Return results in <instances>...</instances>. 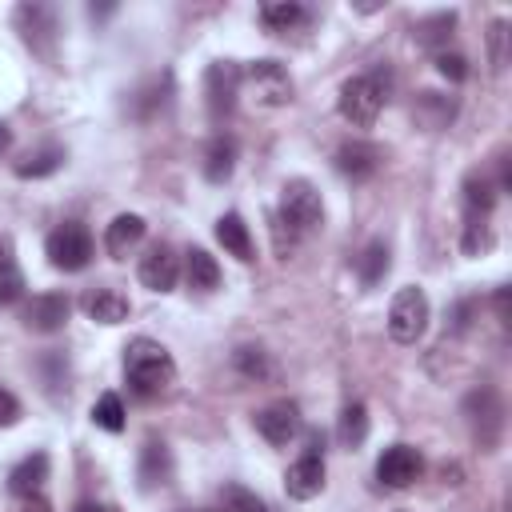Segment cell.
Instances as JSON below:
<instances>
[{
    "instance_id": "obj_2",
    "label": "cell",
    "mask_w": 512,
    "mask_h": 512,
    "mask_svg": "<svg viewBox=\"0 0 512 512\" xmlns=\"http://www.w3.org/2000/svg\"><path fill=\"white\" fill-rule=\"evenodd\" d=\"M320 224H324V200H320L316 184L312 180H288L280 188L276 228H288V240H292V236H312Z\"/></svg>"
},
{
    "instance_id": "obj_27",
    "label": "cell",
    "mask_w": 512,
    "mask_h": 512,
    "mask_svg": "<svg viewBox=\"0 0 512 512\" xmlns=\"http://www.w3.org/2000/svg\"><path fill=\"white\" fill-rule=\"evenodd\" d=\"M464 208H468V216H492V208H496V184L488 176L472 172L464 180Z\"/></svg>"
},
{
    "instance_id": "obj_29",
    "label": "cell",
    "mask_w": 512,
    "mask_h": 512,
    "mask_svg": "<svg viewBox=\"0 0 512 512\" xmlns=\"http://www.w3.org/2000/svg\"><path fill=\"white\" fill-rule=\"evenodd\" d=\"M168 92H172V80H168V76H164V80H152L148 88L136 92V100H132V116H136V120H152L156 112H164Z\"/></svg>"
},
{
    "instance_id": "obj_8",
    "label": "cell",
    "mask_w": 512,
    "mask_h": 512,
    "mask_svg": "<svg viewBox=\"0 0 512 512\" xmlns=\"http://www.w3.org/2000/svg\"><path fill=\"white\" fill-rule=\"evenodd\" d=\"M320 488H324V444H320V436H312L304 456L288 464L284 492L292 500H312V496H320Z\"/></svg>"
},
{
    "instance_id": "obj_11",
    "label": "cell",
    "mask_w": 512,
    "mask_h": 512,
    "mask_svg": "<svg viewBox=\"0 0 512 512\" xmlns=\"http://www.w3.org/2000/svg\"><path fill=\"white\" fill-rule=\"evenodd\" d=\"M424 476V456L412 444H392L376 460V480L384 488H412Z\"/></svg>"
},
{
    "instance_id": "obj_26",
    "label": "cell",
    "mask_w": 512,
    "mask_h": 512,
    "mask_svg": "<svg viewBox=\"0 0 512 512\" xmlns=\"http://www.w3.org/2000/svg\"><path fill=\"white\" fill-rule=\"evenodd\" d=\"M60 164H64V148L48 144V148H36V152H28L24 160H16V176H20V180H44V176L60 172Z\"/></svg>"
},
{
    "instance_id": "obj_24",
    "label": "cell",
    "mask_w": 512,
    "mask_h": 512,
    "mask_svg": "<svg viewBox=\"0 0 512 512\" xmlns=\"http://www.w3.org/2000/svg\"><path fill=\"white\" fill-rule=\"evenodd\" d=\"M388 268H392V252H388L384 240H372V244L356 256V272H360V284H364V288H376V284L388 276Z\"/></svg>"
},
{
    "instance_id": "obj_32",
    "label": "cell",
    "mask_w": 512,
    "mask_h": 512,
    "mask_svg": "<svg viewBox=\"0 0 512 512\" xmlns=\"http://www.w3.org/2000/svg\"><path fill=\"white\" fill-rule=\"evenodd\" d=\"M92 420H96V428H104V432H120V428H124V400H120L116 392H104V396L92 404Z\"/></svg>"
},
{
    "instance_id": "obj_37",
    "label": "cell",
    "mask_w": 512,
    "mask_h": 512,
    "mask_svg": "<svg viewBox=\"0 0 512 512\" xmlns=\"http://www.w3.org/2000/svg\"><path fill=\"white\" fill-rule=\"evenodd\" d=\"M16 420H20V400L8 388H0V428H12Z\"/></svg>"
},
{
    "instance_id": "obj_9",
    "label": "cell",
    "mask_w": 512,
    "mask_h": 512,
    "mask_svg": "<svg viewBox=\"0 0 512 512\" xmlns=\"http://www.w3.org/2000/svg\"><path fill=\"white\" fill-rule=\"evenodd\" d=\"M16 28L24 36V44L44 56V60H56V12L48 4H20L16 8Z\"/></svg>"
},
{
    "instance_id": "obj_31",
    "label": "cell",
    "mask_w": 512,
    "mask_h": 512,
    "mask_svg": "<svg viewBox=\"0 0 512 512\" xmlns=\"http://www.w3.org/2000/svg\"><path fill=\"white\" fill-rule=\"evenodd\" d=\"M220 512H268V504L244 484H224L220 488Z\"/></svg>"
},
{
    "instance_id": "obj_7",
    "label": "cell",
    "mask_w": 512,
    "mask_h": 512,
    "mask_svg": "<svg viewBox=\"0 0 512 512\" xmlns=\"http://www.w3.org/2000/svg\"><path fill=\"white\" fill-rule=\"evenodd\" d=\"M240 80L244 72L232 64V60H216L208 72H204V96H208V116L212 124H224L236 108V96H240Z\"/></svg>"
},
{
    "instance_id": "obj_1",
    "label": "cell",
    "mask_w": 512,
    "mask_h": 512,
    "mask_svg": "<svg viewBox=\"0 0 512 512\" xmlns=\"http://www.w3.org/2000/svg\"><path fill=\"white\" fill-rule=\"evenodd\" d=\"M124 380L136 396H160L172 380H176V360L168 356V348L160 340H148V336H136L128 340L124 348Z\"/></svg>"
},
{
    "instance_id": "obj_33",
    "label": "cell",
    "mask_w": 512,
    "mask_h": 512,
    "mask_svg": "<svg viewBox=\"0 0 512 512\" xmlns=\"http://www.w3.org/2000/svg\"><path fill=\"white\" fill-rule=\"evenodd\" d=\"M492 248V228H488V216H464V252L468 256H480Z\"/></svg>"
},
{
    "instance_id": "obj_36",
    "label": "cell",
    "mask_w": 512,
    "mask_h": 512,
    "mask_svg": "<svg viewBox=\"0 0 512 512\" xmlns=\"http://www.w3.org/2000/svg\"><path fill=\"white\" fill-rule=\"evenodd\" d=\"M472 312H476V300H460L456 308H452V324H448V332H468L472 328Z\"/></svg>"
},
{
    "instance_id": "obj_16",
    "label": "cell",
    "mask_w": 512,
    "mask_h": 512,
    "mask_svg": "<svg viewBox=\"0 0 512 512\" xmlns=\"http://www.w3.org/2000/svg\"><path fill=\"white\" fill-rule=\"evenodd\" d=\"M380 160H384V152H380L376 144H368V140H348V144L336 148V168H340V176H348L352 184L376 176Z\"/></svg>"
},
{
    "instance_id": "obj_10",
    "label": "cell",
    "mask_w": 512,
    "mask_h": 512,
    "mask_svg": "<svg viewBox=\"0 0 512 512\" xmlns=\"http://www.w3.org/2000/svg\"><path fill=\"white\" fill-rule=\"evenodd\" d=\"M244 80L252 84L256 104H264V108H280V104L292 100V76L284 72L280 60H256V64H248L244 68Z\"/></svg>"
},
{
    "instance_id": "obj_5",
    "label": "cell",
    "mask_w": 512,
    "mask_h": 512,
    "mask_svg": "<svg viewBox=\"0 0 512 512\" xmlns=\"http://www.w3.org/2000/svg\"><path fill=\"white\" fill-rule=\"evenodd\" d=\"M428 320H432V308H428V296L424 288L408 284L392 296V308H388V336L396 344H416L424 332H428Z\"/></svg>"
},
{
    "instance_id": "obj_20",
    "label": "cell",
    "mask_w": 512,
    "mask_h": 512,
    "mask_svg": "<svg viewBox=\"0 0 512 512\" xmlns=\"http://www.w3.org/2000/svg\"><path fill=\"white\" fill-rule=\"evenodd\" d=\"M184 280L192 292H216L220 288V264L208 248H188L184 252Z\"/></svg>"
},
{
    "instance_id": "obj_18",
    "label": "cell",
    "mask_w": 512,
    "mask_h": 512,
    "mask_svg": "<svg viewBox=\"0 0 512 512\" xmlns=\"http://www.w3.org/2000/svg\"><path fill=\"white\" fill-rule=\"evenodd\" d=\"M216 240H220V248H224L228 256H236L240 264H248V260L256 256L252 232H248V224H244L240 212H224V216L216 220Z\"/></svg>"
},
{
    "instance_id": "obj_25",
    "label": "cell",
    "mask_w": 512,
    "mask_h": 512,
    "mask_svg": "<svg viewBox=\"0 0 512 512\" xmlns=\"http://www.w3.org/2000/svg\"><path fill=\"white\" fill-rule=\"evenodd\" d=\"M336 440H340L344 448H360V444L368 440V408H364L360 400H352V404H344V408H340Z\"/></svg>"
},
{
    "instance_id": "obj_13",
    "label": "cell",
    "mask_w": 512,
    "mask_h": 512,
    "mask_svg": "<svg viewBox=\"0 0 512 512\" xmlns=\"http://www.w3.org/2000/svg\"><path fill=\"white\" fill-rule=\"evenodd\" d=\"M136 276H140V284H144L148 292H172L176 280H180V260H176V252H172L168 244H152V248L140 256Z\"/></svg>"
},
{
    "instance_id": "obj_17",
    "label": "cell",
    "mask_w": 512,
    "mask_h": 512,
    "mask_svg": "<svg viewBox=\"0 0 512 512\" xmlns=\"http://www.w3.org/2000/svg\"><path fill=\"white\" fill-rule=\"evenodd\" d=\"M144 232H148L144 216H136V212H120V216L104 228V252H108L112 260H128V252L144 240Z\"/></svg>"
},
{
    "instance_id": "obj_30",
    "label": "cell",
    "mask_w": 512,
    "mask_h": 512,
    "mask_svg": "<svg viewBox=\"0 0 512 512\" xmlns=\"http://www.w3.org/2000/svg\"><path fill=\"white\" fill-rule=\"evenodd\" d=\"M24 296V276H20V268H16V260H12V252H8V244L0 240V308L4 304H16Z\"/></svg>"
},
{
    "instance_id": "obj_15",
    "label": "cell",
    "mask_w": 512,
    "mask_h": 512,
    "mask_svg": "<svg viewBox=\"0 0 512 512\" xmlns=\"http://www.w3.org/2000/svg\"><path fill=\"white\" fill-rule=\"evenodd\" d=\"M252 424H256V432L268 440V444H288V440H296V432H300V408L292 404V400H276V404H268V408H260L256 416H252Z\"/></svg>"
},
{
    "instance_id": "obj_39",
    "label": "cell",
    "mask_w": 512,
    "mask_h": 512,
    "mask_svg": "<svg viewBox=\"0 0 512 512\" xmlns=\"http://www.w3.org/2000/svg\"><path fill=\"white\" fill-rule=\"evenodd\" d=\"M76 512H120V508H112V504H96V500H84Z\"/></svg>"
},
{
    "instance_id": "obj_19",
    "label": "cell",
    "mask_w": 512,
    "mask_h": 512,
    "mask_svg": "<svg viewBox=\"0 0 512 512\" xmlns=\"http://www.w3.org/2000/svg\"><path fill=\"white\" fill-rule=\"evenodd\" d=\"M168 480H172V452L164 440H148L140 452V488L152 492V488H164Z\"/></svg>"
},
{
    "instance_id": "obj_3",
    "label": "cell",
    "mask_w": 512,
    "mask_h": 512,
    "mask_svg": "<svg viewBox=\"0 0 512 512\" xmlns=\"http://www.w3.org/2000/svg\"><path fill=\"white\" fill-rule=\"evenodd\" d=\"M44 256H48V264L60 268V272H84V268L92 264V256H96L92 232H88L84 224L68 220V224H60V228L48 232V240H44Z\"/></svg>"
},
{
    "instance_id": "obj_14",
    "label": "cell",
    "mask_w": 512,
    "mask_h": 512,
    "mask_svg": "<svg viewBox=\"0 0 512 512\" xmlns=\"http://www.w3.org/2000/svg\"><path fill=\"white\" fill-rule=\"evenodd\" d=\"M80 308H84V316H88L92 324H104V328L128 320V312H132L128 296H124L120 288H112V284H96V288H88V292L80 296Z\"/></svg>"
},
{
    "instance_id": "obj_38",
    "label": "cell",
    "mask_w": 512,
    "mask_h": 512,
    "mask_svg": "<svg viewBox=\"0 0 512 512\" xmlns=\"http://www.w3.org/2000/svg\"><path fill=\"white\" fill-rule=\"evenodd\" d=\"M24 512H52V504H48L44 496H28V504H24Z\"/></svg>"
},
{
    "instance_id": "obj_35",
    "label": "cell",
    "mask_w": 512,
    "mask_h": 512,
    "mask_svg": "<svg viewBox=\"0 0 512 512\" xmlns=\"http://www.w3.org/2000/svg\"><path fill=\"white\" fill-rule=\"evenodd\" d=\"M436 72H440L444 80L460 84V80L468 76V60H464L460 52H436Z\"/></svg>"
},
{
    "instance_id": "obj_6",
    "label": "cell",
    "mask_w": 512,
    "mask_h": 512,
    "mask_svg": "<svg viewBox=\"0 0 512 512\" xmlns=\"http://www.w3.org/2000/svg\"><path fill=\"white\" fill-rule=\"evenodd\" d=\"M384 100H388V88H384L380 72H372V76H352V80L340 88V116H344L348 124H356V128H372L376 116H380V108H384Z\"/></svg>"
},
{
    "instance_id": "obj_34",
    "label": "cell",
    "mask_w": 512,
    "mask_h": 512,
    "mask_svg": "<svg viewBox=\"0 0 512 512\" xmlns=\"http://www.w3.org/2000/svg\"><path fill=\"white\" fill-rule=\"evenodd\" d=\"M452 24H456V12H436L432 20H420L416 32H420L424 44H436V40H444L452 32Z\"/></svg>"
},
{
    "instance_id": "obj_28",
    "label": "cell",
    "mask_w": 512,
    "mask_h": 512,
    "mask_svg": "<svg viewBox=\"0 0 512 512\" xmlns=\"http://www.w3.org/2000/svg\"><path fill=\"white\" fill-rule=\"evenodd\" d=\"M232 364H236V372L244 380H268L272 376V360H268V352L260 344H240L232 352Z\"/></svg>"
},
{
    "instance_id": "obj_22",
    "label": "cell",
    "mask_w": 512,
    "mask_h": 512,
    "mask_svg": "<svg viewBox=\"0 0 512 512\" xmlns=\"http://www.w3.org/2000/svg\"><path fill=\"white\" fill-rule=\"evenodd\" d=\"M260 24L276 36H284V32H296V28L308 24V8L296 4V0H272V4L260 8Z\"/></svg>"
},
{
    "instance_id": "obj_21",
    "label": "cell",
    "mask_w": 512,
    "mask_h": 512,
    "mask_svg": "<svg viewBox=\"0 0 512 512\" xmlns=\"http://www.w3.org/2000/svg\"><path fill=\"white\" fill-rule=\"evenodd\" d=\"M44 480H48V452H32V456H24L12 472H8V488H12V496H36L40 488H44Z\"/></svg>"
},
{
    "instance_id": "obj_40",
    "label": "cell",
    "mask_w": 512,
    "mask_h": 512,
    "mask_svg": "<svg viewBox=\"0 0 512 512\" xmlns=\"http://www.w3.org/2000/svg\"><path fill=\"white\" fill-rule=\"evenodd\" d=\"M8 148H12V128H8L4 120H0V156H4Z\"/></svg>"
},
{
    "instance_id": "obj_23",
    "label": "cell",
    "mask_w": 512,
    "mask_h": 512,
    "mask_svg": "<svg viewBox=\"0 0 512 512\" xmlns=\"http://www.w3.org/2000/svg\"><path fill=\"white\" fill-rule=\"evenodd\" d=\"M232 168H236V140L232 136H216L208 144V152H204V180L208 184H228Z\"/></svg>"
},
{
    "instance_id": "obj_41",
    "label": "cell",
    "mask_w": 512,
    "mask_h": 512,
    "mask_svg": "<svg viewBox=\"0 0 512 512\" xmlns=\"http://www.w3.org/2000/svg\"><path fill=\"white\" fill-rule=\"evenodd\" d=\"M396 512H404V508H396Z\"/></svg>"
},
{
    "instance_id": "obj_12",
    "label": "cell",
    "mask_w": 512,
    "mask_h": 512,
    "mask_svg": "<svg viewBox=\"0 0 512 512\" xmlns=\"http://www.w3.org/2000/svg\"><path fill=\"white\" fill-rule=\"evenodd\" d=\"M72 316V300L64 292H40L24 304V328L28 332H40V336H52L68 324Z\"/></svg>"
},
{
    "instance_id": "obj_4",
    "label": "cell",
    "mask_w": 512,
    "mask_h": 512,
    "mask_svg": "<svg viewBox=\"0 0 512 512\" xmlns=\"http://www.w3.org/2000/svg\"><path fill=\"white\" fill-rule=\"evenodd\" d=\"M464 416H468V428H472L476 444L484 452H492L500 444V436H504V400H500V392L492 384L472 388L464 396Z\"/></svg>"
}]
</instances>
